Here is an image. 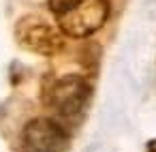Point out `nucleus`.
I'll return each instance as SVG.
<instances>
[{"instance_id":"1","label":"nucleus","mask_w":156,"mask_h":152,"mask_svg":"<svg viewBox=\"0 0 156 152\" xmlns=\"http://www.w3.org/2000/svg\"><path fill=\"white\" fill-rule=\"evenodd\" d=\"M47 2L58 30L73 39H86L101 30L111 11L109 0H47Z\"/></svg>"},{"instance_id":"2","label":"nucleus","mask_w":156,"mask_h":152,"mask_svg":"<svg viewBox=\"0 0 156 152\" xmlns=\"http://www.w3.org/2000/svg\"><path fill=\"white\" fill-rule=\"evenodd\" d=\"M92 94V86L83 75L77 73H69V75H60L56 79H51L45 88H43V101L45 105L60 118L73 120L77 118Z\"/></svg>"},{"instance_id":"3","label":"nucleus","mask_w":156,"mask_h":152,"mask_svg":"<svg viewBox=\"0 0 156 152\" xmlns=\"http://www.w3.org/2000/svg\"><path fill=\"white\" fill-rule=\"evenodd\" d=\"M15 37L22 47H26L28 52H34V54L54 56L64 49V39H62L60 30L37 15L22 17L15 24Z\"/></svg>"},{"instance_id":"4","label":"nucleus","mask_w":156,"mask_h":152,"mask_svg":"<svg viewBox=\"0 0 156 152\" xmlns=\"http://www.w3.org/2000/svg\"><path fill=\"white\" fill-rule=\"evenodd\" d=\"M26 152H66L69 131L51 118H32L24 126L22 135Z\"/></svg>"},{"instance_id":"5","label":"nucleus","mask_w":156,"mask_h":152,"mask_svg":"<svg viewBox=\"0 0 156 152\" xmlns=\"http://www.w3.org/2000/svg\"><path fill=\"white\" fill-rule=\"evenodd\" d=\"M147 152H156V139L147 141Z\"/></svg>"}]
</instances>
